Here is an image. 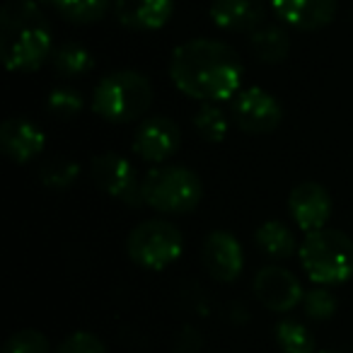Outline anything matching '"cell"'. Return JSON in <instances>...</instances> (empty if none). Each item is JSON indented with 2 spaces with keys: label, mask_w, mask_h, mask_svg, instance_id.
<instances>
[{
  "label": "cell",
  "mask_w": 353,
  "mask_h": 353,
  "mask_svg": "<svg viewBox=\"0 0 353 353\" xmlns=\"http://www.w3.org/2000/svg\"><path fill=\"white\" fill-rule=\"evenodd\" d=\"M0 54L12 73H32L54 54V32L39 0H8L0 10Z\"/></svg>",
  "instance_id": "2"
},
{
  "label": "cell",
  "mask_w": 353,
  "mask_h": 353,
  "mask_svg": "<svg viewBox=\"0 0 353 353\" xmlns=\"http://www.w3.org/2000/svg\"><path fill=\"white\" fill-rule=\"evenodd\" d=\"M317 353H341V351H332V348H327V351H317Z\"/></svg>",
  "instance_id": "28"
},
{
  "label": "cell",
  "mask_w": 353,
  "mask_h": 353,
  "mask_svg": "<svg viewBox=\"0 0 353 353\" xmlns=\"http://www.w3.org/2000/svg\"><path fill=\"white\" fill-rule=\"evenodd\" d=\"M266 17L261 0H213L211 20L225 32H254Z\"/></svg>",
  "instance_id": "16"
},
{
  "label": "cell",
  "mask_w": 353,
  "mask_h": 353,
  "mask_svg": "<svg viewBox=\"0 0 353 353\" xmlns=\"http://www.w3.org/2000/svg\"><path fill=\"white\" fill-rule=\"evenodd\" d=\"M46 109H49L51 117L68 121V119L78 117L83 112V94L73 88H56L51 90L49 99H46Z\"/></svg>",
  "instance_id": "24"
},
{
  "label": "cell",
  "mask_w": 353,
  "mask_h": 353,
  "mask_svg": "<svg viewBox=\"0 0 353 353\" xmlns=\"http://www.w3.org/2000/svg\"><path fill=\"white\" fill-rule=\"evenodd\" d=\"M339 303L334 298V293L324 285H314V288L305 290L303 298V310L310 319H317V322H324V319L334 317Z\"/></svg>",
  "instance_id": "25"
},
{
  "label": "cell",
  "mask_w": 353,
  "mask_h": 353,
  "mask_svg": "<svg viewBox=\"0 0 353 353\" xmlns=\"http://www.w3.org/2000/svg\"><path fill=\"white\" fill-rule=\"evenodd\" d=\"M92 179L104 194L126 206H143V179L131 160L117 152H102L90 162Z\"/></svg>",
  "instance_id": "7"
},
{
  "label": "cell",
  "mask_w": 353,
  "mask_h": 353,
  "mask_svg": "<svg viewBox=\"0 0 353 353\" xmlns=\"http://www.w3.org/2000/svg\"><path fill=\"white\" fill-rule=\"evenodd\" d=\"M254 295L269 312H290L298 305H303L305 288L295 274H290L283 266H264L259 274L254 276Z\"/></svg>",
  "instance_id": "9"
},
{
  "label": "cell",
  "mask_w": 353,
  "mask_h": 353,
  "mask_svg": "<svg viewBox=\"0 0 353 353\" xmlns=\"http://www.w3.org/2000/svg\"><path fill=\"white\" fill-rule=\"evenodd\" d=\"M44 6H54V10L70 25H92L99 22L114 6L112 0H39Z\"/></svg>",
  "instance_id": "20"
},
{
  "label": "cell",
  "mask_w": 353,
  "mask_h": 353,
  "mask_svg": "<svg viewBox=\"0 0 353 353\" xmlns=\"http://www.w3.org/2000/svg\"><path fill=\"white\" fill-rule=\"evenodd\" d=\"M283 109L264 88H247L232 97V121L250 136H264L281 126Z\"/></svg>",
  "instance_id": "8"
},
{
  "label": "cell",
  "mask_w": 353,
  "mask_h": 353,
  "mask_svg": "<svg viewBox=\"0 0 353 353\" xmlns=\"http://www.w3.org/2000/svg\"><path fill=\"white\" fill-rule=\"evenodd\" d=\"M201 261H203V269L216 281L232 283L235 279H240L242 269H245V252H242L240 240L232 232L213 230L203 240Z\"/></svg>",
  "instance_id": "11"
},
{
  "label": "cell",
  "mask_w": 353,
  "mask_h": 353,
  "mask_svg": "<svg viewBox=\"0 0 353 353\" xmlns=\"http://www.w3.org/2000/svg\"><path fill=\"white\" fill-rule=\"evenodd\" d=\"M194 128H196V133L203 141L221 143L230 131V121H228L225 112L221 107H216L213 102H206L194 114Z\"/></svg>",
  "instance_id": "22"
},
{
  "label": "cell",
  "mask_w": 353,
  "mask_h": 353,
  "mask_svg": "<svg viewBox=\"0 0 353 353\" xmlns=\"http://www.w3.org/2000/svg\"><path fill=\"white\" fill-rule=\"evenodd\" d=\"M3 353H51V343L37 329H20L6 341Z\"/></svg>",
  "instance_id": "26"
},
{
  "label": "cell",
  "mask_w": 353,
  "mask_h": 353,
  "mask_svg": "<svg viewBox=\"0 0 353 353\" xmlns=\"http://www.w3.org/2000/svg\"><path fill=\"white\" fill-rule=\"evenodd\" d=\"M203 199V184L199 174L182 165L152 167L143 176V203L165 216L192 213Z\"/></svg>",
  "instance_id": "5"
},
{
  "label": "cell",
  "mask_w": 353,
  "mask_h": 353,
  "mask_svg": "<svg viewBox=\"0 0 353 353\" xmlns=\"http://www.w3.org/2000/svg\"><path fill=\"white\" fill-rule=\"evenodd\" d=\"M56 353H107V346L92 332H73L68 339H63Z\"/></svg>",
  "instance_id": "27"
},
{
  "label": "cell",
  "mask_w": 353,
  "mask_h": 353,
  "mask_svg": "<svg viewBox=\"0 0 353 353\" xmlns=\"http://www.w3.org/2000/svg\"><path fill=\"white\" fill-rule=\"evenodd\" d=\"M179 141H182L179 126L165 114H157V117H148L138 123L136 136H133V152L141 160L160 165L167 157L174 155Z\"/></svg>",
  "instance_id": "10"
},
{
  "label": "cell",
  "mask_w": 353,
  "mask_h": 353,
  "mask_svg": "<svg viewBox=\"0 0 353 353\" xmlns=\"http://www.w3.org/2000/svg\"><path fill=\"white\" fill-rule=\"evenodd\" d=\"M170 78L174 88L192 99L225 102L240 92L245 65L232 46L216 39H192L176 46L170 59Z\"/></svg>",
  "instance_id": "1"
},
{
  "label": "cell",
  "mask_w": 353,
  "mask_h": 353,
  "mask_svg": "<svg viewBox=\"0 0 353 353\" xmlns=\"http://www.w3.org/2000/svg\"><path fill=\"white\" fill-rule=\"evenodd\" d=\"M256 247L264 252L269 259H288L295 254V235L285 223L281 221H266L256 228Z\"/></svg>",
  "instance_id": "17"
},
{
  "label": "cell",
  "mask_w": 353,
  "mask_h": 353,
  "mask_svg": "<svg viewBox=\"0 0 353 353\" xmlns=\"http://www.w3.org/2000/svg\"><path fill=\"white\" fill-rule=\"evenodd\" d=\"M288 211L295 225L310 235V232L324 230L332 216V196L317 182H303L290 192Z\"/></svg>",
  "instance_id": "12"
},
{
  "label": "cell",
  "mask_w": 353,
  "mask_h": 353,
  "mask_svg": "<svg viewBox=\"0 0 353 353\" xmlns=\"http://www.w3.org/2000/svg\"><path fill=\"white\" fill-rule=\"evenodd\" d=\"M250 49L261 63H281L290 54V39L281 27L261 25L259 30L252 32Z\"/></svg>",
  "instance_id": "18"
},
{
  "label": "cell",
  "mask_w": 353,
  "mask_h": 353,
  "mask_svg": "<svg viewBox=\"0 0 353 353\" xmlns=\"http://www.w3.org/2000/svg\"><path fill=\"white\" fill-rule=\"evenodd\" d=\"M276 346L281 353H317L314 351V336L307 332V327L295 319H281L274 329Z\"/></svg>",
  "instance_id": "21"
},
{
  "label": "cell",
  "mask_w": 353,
  "mask_h": 353,
  "mask_svg": "<svg viewBox=\"0 0 353 353\" xmlns=\"http://www.w3.org/2000/svg\"><path fill=\"white\" fill-rule=\"evenodd\" d=\"M339 0H271L281 22L300 32H317L334 20Z\"/></svg>",
  "instance_id": "14"
},
{
  "label": "cell",
  "mask_w": 353,
  "mask_h": 353,
  "mask_svg": "<svg viewBox=\"0 0 353 353\" xmlns=\"http://www.w3.org/2000/svg\"><path fill=\"white\" fill-rule=\"evenodd\" d=\"M80 167L78 162H73L70 157H51V160L41 162L39 167V179L44 187L49 189H68L70 184L78 179Z\"/></svg>",
  "instance_id": "23"
},
{
  "label": "cell",
  "mask_w": 353,
  "mask_h": 353,
  "mask_svg": "<svg viewBox=\"0 0 353 353\" xmlns=\"http://www.w3.org/2000/svg\"><path fill=\"white\" fill-rule=\"evenodd\" d=\"M300 266L317 285H339L353 276V240L341 230L310 232L298 247Z\"/></svg>",
  "instance_id": "3"
},
{
  "label": "cell",
  "mask_w": 353,
  "mask_h": 353,
  "mask_svg": "<svg viewBox=\"0 0 353 353\" xmlns=\"http://www.w3.org/2000/svg\"><path fill=\"white\" fill-rule=\"evenodd\" d=\"M152 104V85L138 70H117L104 75L92 94V109L112 123L141 119Z\"/></svg>",
  "instance_id": "4"
},
{
  "label": "cell",
  "mask_w": 353,
  "mask_h": 353,
  "mask_svg": "<svg viewBox=\"0 0 353 353\" xmlns=\"http://www.w3.org/2000/svg\"><path fill=\"white\" fill-rule=\"evenodd\" d=\"M174 0H114V15L126 30L155 32L170 22Z\"/></svg>",
  "instance_id": "15"
},
{
  "label": "cell",
  "mask_w": 353,
  "mask_h": 353,
  "mask_svg": "<svg viewBox=\"0 0 353 353\" xmlns=\"http://www.w3.org/2000/svg\"><path fill=\"white\" fill-rule=\"evenodd\" d=\"M184 252V235L179 228L162 218L143 221L128 232L126 254L133 264L148 271H162L174 264Z\"/></svg>",
  "instance_id": "6"
},
{
  "label": "cell",
  "mask_w": 353,
  "mask_h": 353,
  "mask_svg": "<svg viewBox=\"0 0 353 353\" xmlns=\"http://www.w3.org/2000/svg\"><path fill=\"white\" fill-rule=\"evenodd\" d=\"M51 65L56 73H61L63 78H80L88 75L94 68V56L90 49H85L78 41H65V44L56 46L51 54Z\"/></svg>",
  "instance_id": "19"
},
{
  "label": "cell",
  "mask_w": 353,
  "mask_h": 353,
  "mask_svg": "<svg viewBox=\"0 0 353 353\" xmlns=\"http://www.w3.org/2000/svg\"><path fill=\"white\" fill-rule=\"evenodd\" d=\"M46 138L37 123H32L25 117H12L6 119L0 126V148L6 152V157H10L17 165H27L34 157H39L44 152Z\"/></svg>",
  "instance_id": "13"
}]
</instances>
